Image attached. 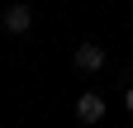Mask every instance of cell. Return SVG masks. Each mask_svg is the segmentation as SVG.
I'll list each match as a JSON object with an SVG mask.
<instances>
[{
	"instance_id": "1",
	"label": "cell",
	"mask_w": 133,
	"mask_h": 128,
	"mask_svg": "<svg viewBox=\"0 0 133 128\" xmlns=\"http://www.w3.org/2000/svg\"><path fill=\"white\" fill-rule=\"evenodd\" d=\"M0 24H5V33L24 38L29 29H33V10L24 5V0H14V5H5V14H0Z\"/></svg>"
},
{
	"instance_id": "2",
	"label": "cell",
	"mask_w": 133,
	"mask_h": 128,
	"mask_svg": "<svg viewBox=\"0 0 133 128\" xmlns=\"http://www.w3.org/2000/svg\"><path fill=\"white\" fill-rule=\"evenodd\" d=\"M71 67H76V71H100V67H105V47L86 38V43L71 52Z\"/></svg>"
},
{
	"instance_id": "3",
	"label": "cell",
	"mask_w": 133,
	"mask_h": 128,
	"mask_svg": "<svg viewBox=\"0 0 133 128\" xmlns=\"http://www.w3.org/2000/svg\"><path fill=\"white\" fill-rule=\"evenodd\" d=\"M76 119H81V123H100V119H105V100H100L95 90H86V95L76 100Z\"/></svg>"
},
{
	"instance_id": "4",
	"label": "cell",
	"mask_w": 133,
	"mask_h": 128,
	"mask_svg": "<svg viewBox=\"0 0 133 128\" xmlns=\"http://www.w3.org/2000/svg\"><path fill=\"white\" fill-rule=\"evenodd\" d=\"M124 104H128V109H133V86H124Z\"/></svg>"
}]
</instances>
